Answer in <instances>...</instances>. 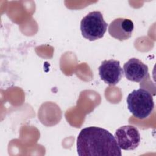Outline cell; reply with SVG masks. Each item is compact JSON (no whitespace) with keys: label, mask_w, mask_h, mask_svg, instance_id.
<instances>
[{"label":"cell","mask_w":156,"mask_h":156,"mask_svg":"<svg viewBox=\"0 0 156 156\" xmlns=\"http://www.w3.org/2000/svg\"><path fill=\"white\" fill-rule=\"evenodd\" d=\"M79 156H121L115 136L107 130L95 126L83 128L77 138Z\"/></svg>","instance_id":"obj_1"},{"label":"cell","mask_w":156,"mask_h":156,"mask_svg":"<svg viewBox=\"0 0 156 156\" xmlns=\"http://www.w3.org/2000/svg\"><path fill=\"white\" fill-rule=\"evenodd\" d=\"M127 108L135 117L143 119L149 117L154 108L153 97L143 88L133 90L126 99Z\"/></svg>","instance_id":"obj_2"},{"label":"cell","mask_w":156,"mask_h":156,"mask_svg":"<svg viewBox=\"0 0 156 156\" xmlns=\"http://www.w3.org/2000/svg\"><path fill=\"white\" fill-rule=\"evenodd\" d=\"M107 26L102 13L99 11H93L88 13L81 20L80 30L85 38L90 41H94L104 37Z\"/></svg>","instance_id":"obj_3"},{"label":"cell","mask_w":156,"mask_h":156,"mask_svg":"<svg viewBox=\"0 0 156 156\" xmlns=\"http://www.w3.org/2000/svg\"><path fill=\"white\" fill-rule=\"evenodd\" d=\"M114 136L119 148L125 151L135 149L141 141L139 130L132 125H126L119 127L116 130Z\"/></svg>","instance_id":"obj_4"},{"label":"cell","mask_w":156,"mask_h":156,"mask_svg":"<svg viewBox=\"0 0 156 156\" xmlns=\"http://www.w3.org/2000/svg\"><path fill=\"white\" fill-rule=\"evenodd\" d=\"M98 70L101 79L109 85H116L121 80L124 74L120 62L114 59L104 60Z\"/></svg>","instance_id":"obj_5"},{"label":"cell","mask_w":156,"mask_h":156,"mask_svg":"<svg viewBox=\"0 0 156 156\" xmlns=\"http://www.w3.org/2000/svg\"><path fill=\"white\" fill-rule=\"evenodd\" d=\"M126 79L132 82H141L149 77L148 66L137 58H131L123 65Z\"/></svg>","instance_id":"obj_6"},{"label":"cell","mask_w":156,"mask_h":156,"mask_svg":"<svg viewBox=\"0 0 156 156\" xmlns=\"http://www.w3.org/2000/svg\"><path fill=\"white\" fill-rule=\"evenodd\" d=\"M133 29V23L130 20L118 18L110 23L108 31L112 37L119 41H124L130 38Z\"/></svg>","instance_id":"obj_7"}]
</instances>
